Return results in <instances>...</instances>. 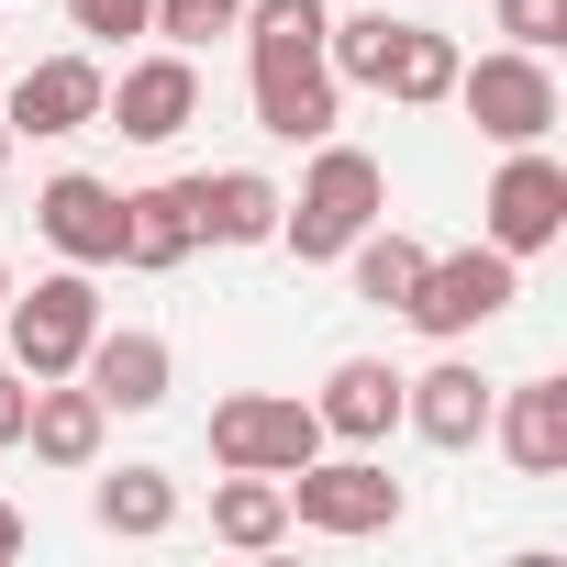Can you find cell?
<instances>
[{"label":"cell","mask_w":567,"mask_h":567,"mask_svg":"<svg viewBox=\"0 0 567 567\" xmlns=\"http://www.w3.org/2000/svg\"><path fill=\"white\" fill-rule=\"evenodd\" d=\"M0 301H12V267H0Z\"/></svg>","instance_id":"obj_29"},{"label":"cell","mask_w":567,"mask_h":567,"mask_svg":"<svg viewBox=\"0 0 567 567\" xmlns=\"http://www.w3.org/2000/svg\"><path fill=\"white\" fill-rule=\"evenodd\" d=\"M489 434L512 445L523 478H556V467H567V379H523V390H501V401H489Z\"/></svg>","instance_id":"obj_16"},{"label":"cell","mask_w":567,"mask_h":567,"mask_svg":"<svg viewBox=\"0 0 567 567\" xmlns=\"http://www.w3.org/2000/svg\"><path fill=\"white\" fill-rule=\"evenodd\" d=\"M390 212V178H379V156L368 145H312V178H301V200H278V245H301V267H334L368 223Z\"/></svg>","instance_id":"obj_2"},{"label":"cell","mask_w":567,"mask_h":567,"mask_svg":"<svg viewBox=\"0 0 567 567\" xmlns=\"http://www.w3.org/2000/svg\"><path fill=\"white\" fill-rule=\"evenodd\" d=\"M12 312V368L23 379H79V357H90V334H101V290H90V267H56V278H34L23 301H0Z\"/></svg>","instance_id":"obj_5"},{"label":"cell","mask_w":567,"mask_h":567,"mask_svg":"<svg viewBox=\"0 0 567 567\" xmlns=\"http://www.w3.org/2000/svg\"><path fill=\"white\" fill-rule=\"evenodd\" d=\"M189 245H200V178L123 189V267H178Z\"/></svg>","instance_id":"obj_14"},{"label":"cell","mask_w":567,"mask_h":567,"mask_svg":"<svg viewBox=\"0 0 567 567\" xmlns=\"http://www.w3.org/2000/svg\"><path fill=\"white\" fill-rule=\"evenodd\" d=\"M290 489V523H312V534H390L401 523V478L390 467H368V456H312V467H290L278 478Z\"/></svg>","instance_id":"obj_7"},{"label":"cell","mask_w":567,"mask_h":567,"mask_svg":"<svg viewBox=\"0 0 567 567\" xmlns=\"http://www.w3.org/2000/svg\"><path fill=\"white\" fill-rule=\"evenodd\" d=\"M101 123L123 134V145H178L189 123H200V68L167 45V56H134L123 68V90H101Z\"/></svg>","instance_id":"obj_8"},{"label":"cell","mask_w":567,"mask_h":567,"mask_svg":"<svg viewBox=\"0 0 567 567\" xmlns=\"http://www.w3.org/2000/svg\"><path fill=\"white\" fill-rule=\"evenodd\" d=\"M0 556H23V512L12 501H0Z\"/></svg>","instance_id":"obj_27"},{"label":"cell","mask_w":567,"mask_h":567,"mask_svg":"<svg viewBox=\"0 0 567 567\" xmlns=\"http://www.w3.org/2000/svg\"><path fill=\"white\" fill-rule=\"evenodd\" d=\"M212 534H223V545H245V556H267L278 534H290V489L256 478V467H234V478L212 489Z\"/></svg>","instance_id":"obj_20"},{"label":"cell","mask_w":567,"mask_h":567,"mask_svg":"<svg viewBox=\"0 0 567 567\" xmlns=\"http://www.w3.org/2000/svg\"><path fill=\"white\" fill-rule=\"evenodd\" d=\"M34 223H45V245H56L68 267H123V189H112V178H90V167L45 178V189H34Z\"/></svg>","instance_id":"obj_10"},{"label":"cell","mask_w":567,"mask_h":567,"mask_svg":"<svg viewBox=\"0 0 567 567\" xmlns=\"http://www.w3.org/2000/svg\"><path fill=\"white\" fill-rule=\"evenodd\" d=\"M101 68L90 56H45V68H23L12 79V101H0V123H12V134H90L101 123Z\"/></svg>","instance_id":"obj_11"},{"label":"cell","mask_w":567,"mask_h":567,"mask_svg":"<svg viewBox=\"0 0 567 567\" xmlns=\"http://www.w3.org/2000/svg\"><path fill=\"white\" fill-rule=\"evenodd\" d=\"M245 23V0H156V12H145V34H167L178 56H200V45H223Z\"/></svg>","instance_id":"obj_23"},{"label":"cell","mask_w":567,"mask_h":567,"mask_svg":"<svg viewBox=\"0 0 567 567\" xmlns=\"http://www.w3.org/2000/svg\"><path fill=\"white\" fill-rule=\"evenodd\" d=\"M478 212H489V245H501V256H534V245L567 234V167H556L545 145H512V167L489 178Z\"/></svg>","instance_id":"obj_9"},{"label":"cell","mask_w":567,"mask_h":567,"mask_svg":"<svg viewBox=\"0 0 567 567\" xmlns=\"http://www.w3.org/2000/svg\"><path fill=\"white\" fill-rule=\"evenodd\" d=\"M200 245H278V178L256 167L200 178Z\"/></svg>","instance_id":"obj_19"},{"label":"cell","mask_w":567,"mask_h":567,"mask_svg":"<svg viewBox=\"0 0 567 567\" xmlns=\"http://www.w3.org/2000/svg\"><path fill=\"white\" fill-rule=\"evenodd\" d=\"M23 412H34V379L0 368V445H23Z\"/></svg>","instance_id":"obj_26"},{"label":"cell","mask_w":567,"mask_h":567,"mask_svg":"<svg viewBox=\"0 0 567 567\" xmlns=\"http://www.w3.org/2000/svg\"><path fill=\"white\" fill-rule=\"evenodd\" d=\"M323 434H346V445H379L390 423H401V368H379V357H346L334 379H323Z\"/></svg>","instance_id":"obj_17"},{"label":"cell","mask_w":567,"mask_h":567,"mask_svg":"<svg viewBox=\"0 0 567 567\" xmlns=\"http://www.w3.org/2000/svg\"><path fill=\"white\" fill-rule=\"evenodd\" d=\"M323 0H245V79H256V134H278V145H323L334 134V101H346V79L323 68Z\"/></svg>","instance_id":"obj_1"},{"label":"cell","mask_w":567,"mask_h":567,"mask_svg":"<svg viewBox=\"0 0 567 567\" xmlns=\"http://www.w3.org/2000/svg\"><path fill=\"white\" fill-rule=\"evenodd\" d=\"M489 401H501V390H489L478 368H456V357H445V368H423V379H401V423H412L423 445H445V456L489 434Z\"/></svg>","instance_id":"obj_12"},{"label":"cell","mask_w":567,"mask_h":567,"mask_svg":"<svg viewBox=\"0 0 567 567\" xmlns=\"http://www.w3.org/2000/svg\"><path fill=\"white\" fill-rule=\"evenodd\" d=\"M523 256H501V245H467V256H423V278H412V323L434 334V346H456V334H478V323H501L512 301H523V278H512Z\"/></svg>","instance_id":"obj_4"},{"label":"cell","mask_w":567,"mask_h":567,"mask_svg":"<svg viewBox=\"0 0 567 567\" xmlns=\"http://www.w3.org/2000/svg\"><path fill=\"white\" fill-rule=\"evenodd\" d=\"M0 167H12V123H0Z\"/></svg>","instance_id":"obj_28"},{"label":"cell","mask_w":567,"mask_h":567,"mask_svg":"<svg viewBox=\"0 0 567 567\" xmlns=\"http://www.w3.org/2000/svg\"><path fill=\"white\" fill-rule=\"evenodd\" d=\"M456 34H434V23H390V56H379V90L390 101H412V112H434L445 90H456Z\"/></svg>","instance_id":"obj_18"},{"label":"cell","mask_w":567,"mask_h":567,"mask_svg":"<svg viewBox=\"0 0 567 567\" xmlns=\"http://www.w3.org/2000/svg\"><path fill=\"white\" fill-rule=\"evenodd\" d=\"M323 456V412L290 390H234L212 401V467H256V478H290Z\"/></svg>","instance_id":"obj_3"},{"label":"cell","mask_w":567,"mask_h":567,"mask_svg":"<svg viewBox=\"0 0 567 567\" xmlns=\"http://www.w3.org/2000/svg\"><path fill=\"white\" fill-rule=\"evenodd\" d=\"M101 434H112V401H101L90 379H34L23 445H34L45 467H90V456H101Z\"/></svg>","instance_id":"obj_13"},{"label":"cell","mask_w":567,"mask_h":567,"mask_svg":"<svg viewBox=\"0 0 567 567\" xmlns=\"http://www.w3.org/2000/svg\"><path fill=\"white\" fill-rule=\"evenodd\" d=\"M445 101H467V123H478L489 145H545V134H556V79H545L534 45H501V56L456 68Z\"/></svg>","instance_id":"obj_6"},{"label":"cell","mask_w":567,"mask_h":567,"mask_svg":"<svg viewBox=\"0 0 567 567\" xmlns=\"http://www.w3.org/2000/svg\"><path fill=\"white\" fill-rule=\"evenodd\" d=\"M501 34H512V45H534V56H545V45H567V0H501Z\"/></svg>","instance_id":"obj_24"},{"label":"cell","mask_w":567,"mask_h":567,"mask_svg":"<svg viewBox=\"0 0 567 567\" xmlns=\"http://www.w3.org/2000/svg\"><path fill=\"white\" fill-rule=\"evenodd\" d=\"M346 267H357V301L401 312V301H412V278H423V245H412V234H379V223H368V234L346 245Z\"/></svg>","instance_id":"obj_22"},{"label":"cell","mask_w":567,"mask_h":567,"mask_svg":"<svg viewBox=\"0 0 567 567\" xmlns=\"http://www.w3.org/2000/svg\"><path fill=\"white\" fill-rule=\"evenodd\" d=\"M90 512H101V534H167L178 523V478L167 467H123V478L90 489Z\"/></svg>","instance_id":"obj_21"},{"label":"cell","mask_w":567,"mask_h":567,"mask_svg":"<svg viewBox=\"0 0 567 567\" xmlns=\"http://www.w3.org/2000/svg\"><path fill=\"white\" fill-rule=\"evenodd\" d=\"M79 379H90L112 412H156V401H167V334H145V323L112 334V323H101L90 357H79Z\"/></svg>","instance_id":"obj_15"},{"label":"cell","mask_w":567,"mask_h":567,"mask_svg":"<svg viewBox=\"0 0 567 567\" xmlns=\"http://www.w3.org/2000/svg\"><path fill=\"white\" fill-rule=\"evenodd\" d=\"M68 12H79V34L123 45V34H145V12H156V0H68Z\"/></svg>","instance_id":"obj_25"}]
</instances>
